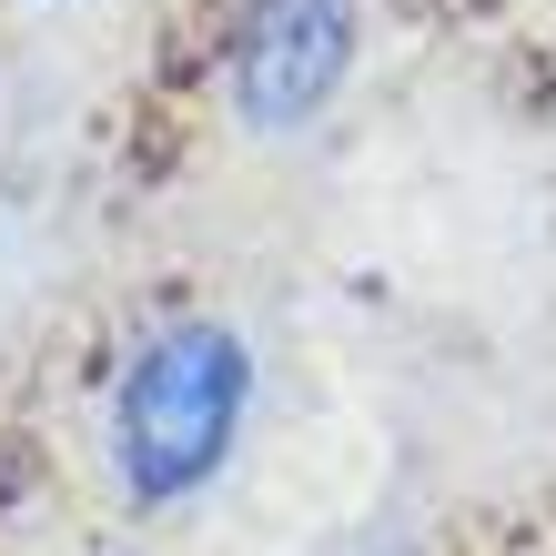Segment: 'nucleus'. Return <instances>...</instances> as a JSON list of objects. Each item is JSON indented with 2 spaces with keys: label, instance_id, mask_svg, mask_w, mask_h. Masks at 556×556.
Instances as JSON below:
<instances>
[{
  "label": "nucleus",
  "instance_id": "1",
  "mask_svg": "<svg viewBox=\"0 0 556 556\" xmlns=\"http://www.w3.org/2000/svg\"><path fill=\"white\" fill-rule=\"evenodd\" d=\"M243 405H253V354L233 324L182 314L142 334L112 395V466L132 485V506H182L192 485H213L243 435Z\"/></svg>",
  "mask_w": 556,
  "mask_h": 556
},
{
  "label": "nucleus",
  "instance_id": "2",
  "mask_svg": "<svg viewBox=\"0 0 556 556\" xmlns=\"http://www.w3.org/2000/svg\"><path fill=\"white\" fill-rule=\"evenodd\" d=\"M354 0H253L233 21V51H223V91H233L243 132H304V122L344 91L354 72Z\"/></svg>",
  "mask_w": 556,
  "mask_h": 556
}]
</instances>
